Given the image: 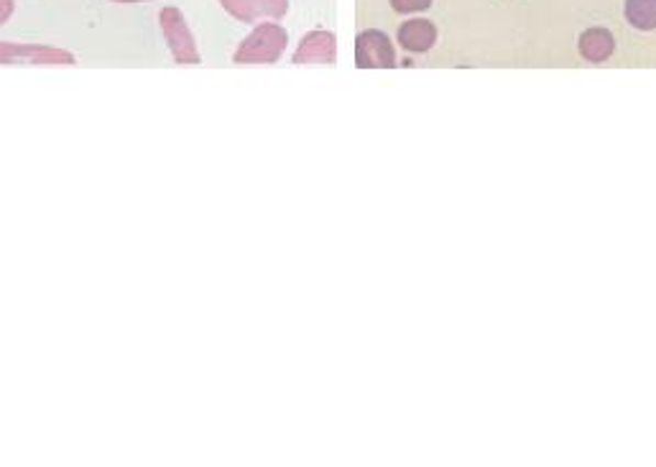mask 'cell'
Here are the masks:
<instances>
[{"instance_id":"cell-1","label":"cell","mask_w":656,"mask_h":467,"mask_svg":"<svg viewBox=\"0 0 656 467\" xmlns=\"http://www.w3.org/2000/svg\"><path fill=\"white\" fill-rule=\"evenodd\" d=\"M287 31H283L279 23L266 21L258 23V26L251 31L233 59L238 62V65H274V62H279L281 54L287 52Z\"/></svg>"},{"instance_id":"cell-2","label":"cell","mask_w":656,"mask_h":467,"mask_svg":"<svg viewBox=\"0 0 656 467\" xmlns=\"http://www.w3.org/2000/svg\"><path fill=\"white\" fill-rule=\"evenodd\" d=\"M159 23H162L164 38H166V44H169L174 62H179V65H200V49H197L192 31H189L185 15H181L179 8H174V5L162 8Z\"/></svg>"},{"instance_id":"cell-3","label":"cell","mask_w":656,"mask_h":467,"mask_svg":"<svg viewBox=\"0 0 656 467\" xmlns=\"http://www.w3.org/2000/svg\"><path fill=\"white\" fill-rule=\"evenodd\" d=\"M75 54L49 44L0 42V65H75Z\"/></svg>"},{"instance_id":"cell-4","label":"cell","mask_w":656,"mask_h":467,"mask_svg":"<svg viewBox=\"0 0 656 467\" xmlns=\"http://www.w3.org/2000/svg\"><path fill=\"white\" fill-rule=\"evenodd\" d=\"M355 65L360 69H391L397 67V52L391 38L378 29H368L355 38Z\"/></svg>"},{"instance_id":"cell-5","label":"cell","mask_w":656,"mask_h":467,"mask_svg":"<svg viewBox=\"0 0 656 467\" xmlns=\"http://www.w3.org/2000/svg\"><path fill=\"white\" fill-rule=\"evenodd\" d=\"M233 19L243 23H260L264 19H283L289 11V0H220Z\"/></svg>"},{"instance_id":"cell-6","label":"cell","mask_w":656,"mask_h":467,"mask_svg":"<svg viewBox=\"0 0 656 467\" xmlns=\"http://www.w3.org/2000/svg\"><path fill=\"white\" fill-rule=\"evenodd\" d=\"M337 57V42L330 31H312L297 46V65H332Z\"/></svg>"},{"instance_id":"cell-7","label":"cell","mask_w":656,"mask_h":467,"mask_svg":"<svg viewBox=\"0 0 656 467\" xmlns=\"http://www.w3.org/2000/svg\"><path fill=\"white\" fill-rule=\"evenodd\" d=\"M399 44L411 54H424L437 44V29L426 19H411L401 23L399 29Z\"/></svg>"},{"instance_id":"cell-8","label":"cell","mask_w":656,"mask_h":467,"mask_svg":"<svg viewBox=\"0 0 656 467\" xmlns=\"http://www.w3.org/2000/svg\"><path fill=\"white\" fill-rule=\"evenodd\" d=\"M615 52V38L608 29H588L580 36V54L588 62H605Z\"/></svg>"},{"instance_id":"cell-9","label":"cell","mask_w":656,"mask_h":467,"mask_svg":"<svg viewBox=\"0 0 656 467\" xmlns=\"http://www.w3.org/2000/svg\"><path fill=\"white\" fill-rule=\"evenodd\" d=\"M626 19L638 31H654L656 0H626Z\"/></svg>"},{"instance_id":"cell-10","label":"cell","mask_w":656,"mask_h":467,"mask_svg":"<svg viewBox=\"0 0 656 467\" xmlns=\"http://www.w3.org/2000/svg\"><path fill=\"white\" fill-rule=\"evenodd\" d=\"M432 5V0H391V8L397 13H419L426 11Z\"/></svg>"},{"instance_id":"cell-11","label":"cell","mask_w":656,"mask_h":467,"mask_svg":"<svg viewBox=\"0 0 656 467\" xmlns=\"http://www.w3.org/2000/svg\"><path fill=\"white\" fill-rule=\"evenodd\" d=\"M13 11H15V0H0V26L11 19Z\"/></svg>"},{"instance_id":"cell-12","label":"cell","mask_w":656,"mask_h":467,"mask_svg":"<svg viewBox=\"0 0 656 467\" xmlns=\"http://www.w3.org/2000/svg\"><path fill=\"white\" fill-rule=\"evenodd\" d=\"M113 3H146V0H113Z\"/></svg>"}]
</instances>
